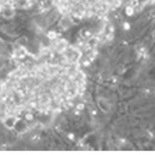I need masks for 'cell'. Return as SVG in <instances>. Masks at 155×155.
Returning <instances> with one entry per match:
<instances>
[{
  "mask_svg": "<svg viewBox=\"0 0 155 155\" xmlns=\"http://www.w3.org/2000/svg\"><path fill=\"white\" fill-rule=\"evenodd\" d=\"M31 0H0V12L3 11L15 8Z\"/></svg>",
  "mask_w": 155,
  "mask_h": 155,
  "instance_id": "obj_1",
  "label": "cell"
}]
</instances>
